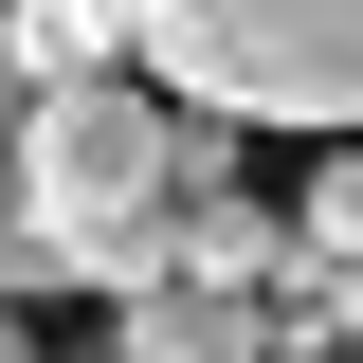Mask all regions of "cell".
Instances as JSON below:
<instances>
[{
  "label": "cell",
  "mask_w": 363,
  "mask_h": 363,
  "mask_svg": "<svg viewBox=\"0 0 363 363\" xmlns=\"http://www.w3.org/2000/svg\"><path fill=\"white\" fill-rule=\"evenodd\" d=\"M164 91L91 73V91H37L18 109V182H37V236L73 291H145V272H182V182H164Z\"/></svg>",
  "instance_id": "1"
},
{
  "label": "cell",
  "mask_w": 363,
  "mask_h": 363,
  "mask_svg": "<svg viewBox=\"0 0 363 363\" xmlns=\"http://www.w3.org/2000/svg\"><path fill=\"white\" fill-rule=\"evenodd\" d=\"M145 73L236 128H363V0H145Z\"/></svg>",
  "instance_id": "2"
},
{
  "label": "cell",
  "mask_w": 363,
  "mask_h": 363,
  "mask_svg": "<svg viewBox=\"0 0 363 363\" xmlns=\"http://www.w3.org/2000/svg\"><path fill=\"white\" fill-rule=\"evenodd\" d=\"M109 363H272V309L218 272H145V291H109Z\"/></svg>",
  "instance_id": "3"
},
{
  "label": "cell",
  "mask_w": 363,
  "mask_h": 363,
  "mask_svg": "<svg viewBox=\"0 0 363 363\" xmlns=\"http://www.w3.org/2000/svg\"><path fill=\"white\" fill-rule=\"evenodd\" d=\"M0 73H18V91L145 73V0H0Z\"/></svg>",
  "instance_id": "4"
},
{
  "label": "cell",
  "mask_w": 363,
  "mask_h": 363,
  "mask_svg": "<svg viewBox=\"0 0 363 363\" xmlns=\"http://www.w3.org/2000/svg\"><path fill=\"white\" fill-rule=\"evenodd\" d=\"M18 109H37V91L0 73V309H37V291H55V236H37V182H18Z\"/></svg>",
  "instance_id": "5"
},
{
  "label": "cell",
  "mask_w": 363,
  "mask_h": 363,
  "mask_svg": "<svg viewBox=\"0 0 363 363\" xmlns=\"http://www.w3.org/2000/svg\"><path fill=\"white\" fill-rule=\"evenodd\" d=\"M291 255H309V272H345V255H363V128L309 164V200H291Z\"/></svg>",
  "instance_id": "6"
},
{
  "label": "cell",
  "mask_w": 363,
  "mask_h": 363,
  "mask_svg": "<svg viewBox=\"0 0 363 363\" xmlns=\"http://www.w3.org/2000/svg\"><path fill=\"white\" fill-rule=\"evenodd\" d=\"M327 309H345V345H363V255H345V272H327Z\"/></svg>",
  "instance_id": "7"
},
{
  "label": "cell",
  "mask_w": 363,
  "mask_h": 363,
  "mask_svg": "<svg viewBox=\"0 0 363 363\" xmlns=\"http://www.w3.org/2000/svg\"><path fill=\"white\" fill-rule=\"evenodd\" d=\"M0 363H37V327H18V309H0Z\"/></svg>",
  "instance_id": "8"
},
{
  "label": "cell",
  "mask_w": 363,
  "mask_h": 363,
  "mask_svg": "<svg viewBox=\"0 0 363 363\" xmlns=\"http://www.w3.org/2000/svg\"><path fill=\"white\" fill-rule=\"evenodd\" d=\"M291 363H363V345H291Z\"/></svg>",
  "instance_id": "9"
}]
</instances>
